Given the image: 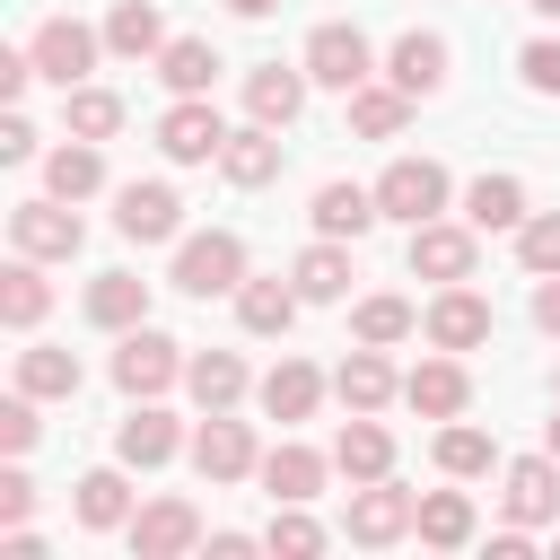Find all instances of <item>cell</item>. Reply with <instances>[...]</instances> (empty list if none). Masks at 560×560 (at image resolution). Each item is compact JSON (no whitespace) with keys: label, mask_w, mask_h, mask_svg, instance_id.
Here are the masks:
<instances>
[{"label":"cell","mask_w":560,"mask_h":560,"mask_svg":"<svg viewBox=\"0 0 560 560\" xmlns=\"http://www.w3.org/2000/svg\"><path fill=\"white\" fill-rule=\"evenodd\" d=\"M175 446H184V429H175V411H158V402H140V411L114 429V455H122V464H140V472H158Z\"/></svg>","instance_id":"22"},{"label":"cell","mask_w":560,"mask_h":560,"mask_svg":"<svg viewBox=\"0 0 560 560\" xmlns=\"http://www.w3.org/2000/svg\"><path fill=\"white\" fill-rule=\"evenodd\" d=\"M175 376H184V341H166L158 324H131L122 350H114V385H122L131 402H158Z\"/></svg>","instance_id":"2"},{"label":"cell","mask_w":560,"mask_h":560,"mask_svg":"<svg viewBox=\"0 0 560 560\" xmlns=\"http://www.w3.org/2000/svg\"><path fill=\"white\" fill-rule=\"evenodd\" d=\"M499 499H508V525H551V516H560V455H551V446H542V455H516Z\"/></svg>","instance_id":"12"},{"label":"cell","mask_w":560,"mask_h":560,"mask_svg":"<svg viewBox=\"0 0 560 560\" xmlns=\"http://www.w3.org/2000/svg\"><path fill=\"white\" fill-rule=\"evenodd\" d=\"M88 324H105V332L149 324V280H140V271H96V280H88Z\"/></svg>","instance_id":"20"},{"label":"cell","mask_w":560,"mask_h":560,"mask_svg":"<svg viewBox=\"0 0 560 560\" xmlns=\"http://www.w3.org/2000/svg\"><path fill=\"white\" fill-rule=\"evenodd\" d=\"M315 236H368L385 210H376V184H315Z\"/></svg>","instance_id":"19"},{"label":"cell","mask_w":560,"mask_h":560,"mask_svg":"<svg viewBox=\"0 0 560 560\" xmlns=\"http://www.w3.org/2000/svg\"><path fill=\"white\" fill-rule=\"evenodd\" d=\"M184 385H192L201 411H236L245 402V359L236 350H201V359H184Z\"/></svg>","instance_id":"25"},{"label":"cell","mask_w":560,"mask_h":560,"mask_svg":"<svg viewBox=\"0 0 560 560\" xmlns=\"http://www.w3.org/2000/svg\"><path fill=\"white\" fill-rule=\"evenodd\" d=\"M18 385H26L35 402H61V394H79V359L52 350V341H35V350H18Z\"/></svg>","instance_id":"37"},{"label":"cell","mask_w":560,"mask_h":560,"mask_svg":"<svg viewBox=\"0 0 560 560\" xmlns=\"http://www.w3.org/2000/svg\"><path fill=\"white\" fill-rule=\"evenodd\" d=\"M245 114L271 122V131H289V122L306 114V61H298V70H280V61L254 70V79H245Z\"/></svg>","instance_id":"18"},{"label":"cell","mask_w":560,"mask_h":560,"mask_svg":"<svg viewBox=\"0 0 560 560\" xmlns=\"http://www.w3.org/2000/svg\"><path fill=\"white\" fill-rule=\"evenodd\" d=\"M376 210L402 219V228L438 219V210H446V166H438V158H394V166L376 175Z\"/></svg>","instance_id":"3"},{"label":"cell","mask_w":560,"mask_h":560,"mask_svg":"<svg viewBox=\"0 0 560 560\" xmlns=\"http://www.w3.org/2000/svg\"><path fill=\"white\" fill-rule=\"evenodd\" d=\"M402 114H411V96H402L394 79H385V88H376V79H368V88H350V131H359V140H394V131H402Z\"/></svg>","instance_id":"34"},{"label":"cell","mask_w":560,"mask_h":560,"mask_svg":"<svg viewBox=\"0 0 560 560\" xmlns=\"http://www.w3.org/2000/svg\"><path fill=\"white\" fill-rule=\"evenodd\" d=\"M298 306H306V298H298V280H236V324H245V332H262V341H271V332H289V324H298Z\"/></svg>","instance_id":"24"},{"label":"cell","mask_w":560,"mask_h":560,"mask_svg":"<svg viewBox=\"0 0 560 560\" xmlns=\"http://www.w3.org/2000/svg\"><path fill=\"white\" fill-rule=\"evenodd\" d=\"M158 149H166L175 166H210V158L228 149V122H219V105H210V96H175V105L158 114Z\"/></svg>","instance_id":"6"},{"label":"cell","mask_w":560,"mask_h":560,"mask_svg":"<svg viewBox=\"0 0 560 560\" xmlns=\"http://www.w3.org/2000/svg\"><path fill=\"white\" fill-rule=\"evenodd\" d=\"M411 534H420L429 551H464V542H472V499H464V490H429L420 516H411Z\"/></svg>","instance_id":"30"},{"label":"cell","mask_w":560,"mask_h":560,"mask_svg":"<svg viewBox=\"0 0 560 560\" xmlns=\"http://www.w3.org/2000/svg\"><path fill=\"white\" fill-rule=\"evenodd\" d=\"M61 114H70V140H114L122 131V96L114 88H61Z\"/></svg>","instance_id":"38"},{"label":"cell","mask_w":560,"mask_h":560,"mask_svg":"<svg viewBox=\"0 0 560 560\" xmlns=\"http://www.w3.org/2000/svg\"><path fill=\"white\" fill-rule=\"evenodd\" d=\"M26 79H35V52H0V96H9V105L26 96Z\"/></svg>","instance_id":"47"},{"label":"cell","mask_w":560,"mask_h":560,"mask_svg":"<svg viewBox=\"0 0 560 560\" xmlns=\"http://www.w3.org/2000/svg\"><path fill=\"white\" fill-rule=\"evenodd\" d=\"M516 262H525L534 280L560 271V210H525V228H516Z\"/></svg>","instance_id":"41"},{"label":"cell","mask_w":560,"mask_h":560,"mask_svg":"<svg viewBox=\"0 0 560 560\" xmlns=\"http://www.w3.org/2000/svg\"><path fill=\"white\" fill-rule=\"evenodd\" d=\"M236 280H245V236L201 228V236L175 245V289H184V298H228Z\"/></svg>","instance_id":"1"},{"label":"cell","mask_w":560,"mask_h":560,"mask_svg":"<svg viewBox=\"0 0 560 560\" xmlns=\"http://www.w3.org/2000/svg\"><path fill=\"white\" fill-rule=\"evenodd\" d=\"M0 158H9V166H18V158H35V122H26L18 105H9V122H0Z\"/></svg>","instance_id":"46"},{"label":"cell","mask_w":560,"mask_h":560,"mask_svg":"<svg viewBox=\"0 0 560 560\" xmlns=\"http://www.w3.org/2000/svg\"><path fill=\"white\" fill-rule=\"evenodd\" d=\"M472 236H481L472 219H464V228L420 219V228H411V271H420V280H472V254H481Z\"/></svg>","instance_id":"13"},{"label":"cell","mask_w":560,"mask_h":560,"mask_svg":"<svg viewBox=\"0 0 560 560\" xmlns=\"http://www.w3.org/2000/svg\"><path fill=\"white\" fill-rule=\"evenodd\" d=\"M192 464H201V481H245V472H262L254 429H245V420H228V411H210V420L192 429Z\"/></svg>","instance_id":"10"},{"label":"cell","mask_w":560,"mask_h":560,"mask_svg":"<svg viewBox=\"0 0 560 560\" xmlns=\"http://www.w3.org/2000/svg\"><path fill=\"white\" fill-rule=\"evenodd\" d=\"M368 70H376V52H368V35L359 26H341V18H324L315 35H306V79L315 88H368Z\"/></svg>","instance_id":"5"},{"label":"cell","mask_w":560,"mask_h":560,"mask_svg":"<svg viewBox=\"0 0 560 560\" xmlns=\"http://www.w3.org/2000/svg\"><path fill=\"white\" fill-rule=\"evenodd\" d=\"M44 184H52L61 201H88V192H105V158H96V140H70V149H52V158H44Z\"/></svg>","instance_id":"35"},{"label":"cell","mask_w":560,"mask_h":560,"mask_svg":"<svg viewBox=\"0 0 560 560\" xmlns=\"http://www.w3.org/2000/svg\"><path fill=\"white\" fill-rule=\"evenodd\" d=\"M534 324H542V332H551V341H560V271H551V280H542V289H534Z\"/></svg>","instance_id":"48"},{"label":"cell","mask_w":560,"mask_h":560,"mask_svg":"<svg viewBox=\"0 0 560 560\" xmlns=\"http://www.w3.org/2000/svg\"><path fill=\"white\" fill-rule=\"evenodd\" d=\"M114 228H122L131 245H166V236H184V201H175V184H122V192H114Z\"/></svg>","instance_id":"9"},{"label":"cell","mask_w":560,"mask_h":560,"mask_svg":"<svg viewBox=\"0 0 560 560\" xmlns=\"http://www.w3.org/2000/svg\"><path fill=\"white\" fill-rule=\"evenodd\" d=\"M332 394H341L350 411H385V402L402 394V376L385 368V350H376V341H359V350L341 359V376H332Z\"/></svg>","instance_id":"21"},{"label":"cell","mask_w":560,"mask_h":560,"mask_svg":"<svg viewBox=\"0 0 560 560\" xmlns=\"http://www.w3.org/2000/svg\"><path fill=\"white\" fill-rule=\"evenodd\" d=\"M464 219H472V228H525V184H516V175H472Z\"/></svg>","instance_id":"36"},{"label":"cell","mask_w":560,"mask_h":560,"mask_svg":"<svg viewBox=\"0 0 560 560\" xmlns=\"http://www.w3.org/2000/svg\"><path fill=\"white\" fill-rule=\"evenodd\" d=\"M516 70H525L534 96H560V35H534V44L516 52Z\"/></svg>","instance_id":"43"},{"label":"cell","mask_w":560,"mask_h":560,"mask_svg":"<svg viewBox=\"0 0 560 560\" xmlns=\"http://www.w3.org/2000/svg\"><path fill=\"white\" fill-rule=\"evenodd\" d=\"M228 9H236V18H271L280 0H228Z\"/></svg>","instance_id":"49"},{"label":"cell","mask_w":560,"mask_h":560,"mask_svg":"<svg viewBox=\"0 0 560 560\" xmlns=\"http://www.w3.org/2000/svg\"><path fill=\"white\" fill-rule=\"evenodd\" d=\"M262 542H271V551H289V560H306V551H324V525L306 516V499H280V516L262 525Z\"/></svg>","instance_id":"42"},{"label":"cell","mask_w":560,"mask_h":560,"mask_svg":"<svg viewBox=\"0 0 560 560\" xmlns=\"http://www.w3.org/2000/svg\"><path fill=\"white\" fill-rule=\"evenodd\" d=\"M96 44H105V35H88L79 18H44L26 52H35V79H52V88H79V79L96 70Z\"/></svg>","instance_id":"8"},{"label":"cell","mask_w":560,"mask_h":560,"mask_svg":"<svg viewBox=\"0 0 560 560\" xmlns=\"http://www.w3.org/2000/svg\"><path fill=\"white\" fill-rule=\"evenodd\" d=\"M402 402H411L420 420H455V411L472 402V376L455 368V350H446V359H420V368L402 376Z\"/></svg>","instance_id":"15"},{"label":"cell","mask_w":560,"mask_h":560,"mask_svg":"<svg viewBox=\"0 0 560 560\" xmlns=\"http://www.w3.org/2000/svg\"><path fill=\"white\" fill-rule=\"evenodd\" d=\"M35 429H44V420H35V394L18 385V394L0 402V446H9V455H26V446H35Z\"/></svg>","instance_id":"44"},{"label":"cell","mask_w":560,"mask_h":560,"mask_svg":"<svg viewBox=\"0 0 560 560\" xmlns=\"http://www.w3.org/2000/svg\"><path fill=\"white\" fill-rule=\"evenodd\" d=\"M490 464H499L490 429H472V420H446V429H438V472H446V481H481Z\"/></svg>","instance_id":"33"},{"label":"cell","mask_w":560,"mask_h":560,"mask_svg":"<svg viewBox=\"0 0 560 560\" xmlns=\"http://www.w3.org/2000/svg\"><path fill=\"white\" fill-rule=\"evenodd\" d=\"M385 79L402 88V96H438L446 88V35H394V52H385Z\"/></svg>","instance_id":"16"},{"label":"cell","mask_w":560,"mask_h":560,"mask_svg":"<svg viewBox=\"0 0 560 560\" xmlns=\"http://www.w3.org/2000/svg\"><path fill=\"white\" fill-rule=\"evenodd\" d=\"M411 516H420V499H411V490H394V481H359V490H350L341 534H350V542H368V551H385V542H402V534H411Z\"/></svg>","instance_id":"7"},{"label":"cell","mask_w":560,"mask_h":560,"mask_svg":"<svg viewBox=\"0 0 560 560\" xmlns=\"http://www.w3.org/2000/svg\"><path fill=\"white\" fill-rule=\"evenodd\" d=\"M289 280H298V298H306V306H332V298L350 289V254H341V236L306 245V254L289 262Z\"/></svg>","instance_id":"27"},{"label":"cell","mask_w":560,"mask_h":560,"mask_svg":"<svg viewBox=\"0 0 560 560\" xmlns=\"http://www.w3.org/2000/svg\"><path fill=\"white\" fill-rule=\"evenodd\" d=\"M9 236H18V254H35V262H70V254L88 245V228H79V210H70L61 192L18 201V210H9Z\"/></svg>","instance_id":"4"},{"label":"cell","mask_w":560,"mask_h":560,"mask_svg":"<svg viewBox=\"0 0 560 560\" xmlns=\"http://www.w3.org/2000/svg\"><path fill=\"white\" fill-rule=\"evenodd\" d=\"M324 472H332V464H324L315 446H298V438L262 455V490H271V499H315V490H324Z\"/></svg>","instance_id":"29"},{"label":"cell","mask_w":560,"mask_h":560,"mask_svg":"<svg viewBox=\"0 0 560 560\" xmlns=\"http://www.w3.org/2000/svg\"><path fill=\"white\" fill-rule=\"evenodd\" d=\"M350 332H359V341H376V350H394V341H411V332H420V315H411V298H359Z\"/></svg>","instance_id":"40"},{"label":"cell","mask_w":560,"mask_h":560,"mask_svg":"<svg viewBox=\"0 0 560 560\" xmlns=\"http://www.w3.org/2000/svg\"><path fill=\"white\" fill-rule=\"evenodd\" d=\"M219 175H228V184H245V192H254V184H271V175H280V131H271V122H245V131H228V149H219Z\"/></svg>","instance_id":"23"},{"label":"cell","mask_w":560,"mask_h":560,"mask_svg":"<svg viewBox=\"0 0 560 560\" xmlns=\"http://www.w3.org/2000/svg\"><path fill=\"white\" fill-rule=\"evenodd\" d=\"M158 79H166L175 96H210V79H219V52H210V35H175V44L158 52Z\"/></svg>","instance_id":"31"},{"label":"cell","mask_w":560,"mask_h":560,"mask_svg":"<svg viewBox=\"0 0 560 560\" xmlns=\"http://www.w3.org/2000/svg\"><path fill=\"white\" fill-rule=\"evenodd\" d=\"M44 306H52L44 271H35V254H18V262L0 271V324H9V332H35V324H44Z\"/></svg>","instance_id":"28"},{"label":"cell","mask_w":560,"mask_h":560,"mask_svg":"<svg viewBox=\"0 0 560 560\" xmlns=\"http://www.w3.org/2000/svg\"><path fill=\"white\" fill-rule=\"evenodd\" d=\"M332 472H350V481H385L394 472V438H385L376 411H350V429L332 438Z\"/></svg>","instance_id":"17"},{"label":"cell","mask_w":560,"mask_h":560,"mask_svg":"<svg viewBox=\"0 0 560 560\" xmlns=\"http://www.w3.org/2000/svg\"><path fill=\"white\" fill-rule=\"evenodd\" d=\"M525 9H534V18H560V0H525Z\"/></svg>","instance_id":"50"},{"label":"cell","mask_w":560,"mask_h":560,"mask_svg":"<svg viewBox=\"0 0 560 560\" xmlns=\"http://www.w3.org/2000/svg\"><path fill=\"white\" fill-rule=\"evenodd\" d=\"M26 508H35V481L9 464V472H0V525H26Z\"/></svg>","instance_id":"45"},{"label":"cell","mask_w":560,"mask_h":560,"mask_svg":"<svg viewBox=\"0 0 560 560\" xmlns=\"http://www.w3.org/2000/svg\"><path fill=\"white\" fill-rule=\"evenodd\" d=\"M315 402H324V376H315L306 359H280V368L262 376V411H271V420H306Z\"/></svg>","instance_id":"32"},{"label":"cell","mask_w":560,"mask_h":560,"mask_svg":"<svg viewBox=\"0 0 560 560\" xmlns=\"http://www.w3.org/2000/svg\"><path fill=\"white\" fill-rule=\"evenodd\" d=\"M122 534H131V551H140V560H184V551L201 542V516H192V499H149Z\"/></svg>","instance_id":"11"},{"label":"cell","mask_w":560,"mask_h":560,"mask_svg":"<svg viewBox=\"0 0 560 560\" xmlns=\"http://www.w3.org/2000/svg\"><path fill=\"white\" fill-rule=\"evenodd\" d=\"M105 52H122V61H158V52H166L158 9H149V0H114V18H105Z\"/></svg>","instance_id":"26"},{"label":"cell","mask_w":560,"mask_h":560,"mask_svg":"<svg viewBox=\"0 0 560 560\" xmlns=\"http://www.w3.org/2000/svg\"><path fill=\"white\" fill-rule=\"evenodd\" d=\"M542 446H551V455H560V420H551V429H542Z\"/></svg>","instance_id":"51"},{"label":"cell","mask_w":560,"mask_h":560,"mask_svg":"<svg viewBox=\"0 0 560 560\" xmlns=\"http://www.w3.org/2000/svg\"><path fill=\"white\" fill-rule=\"evenodd\" d=\"M79 525H88V534L131 525V481H122V472H88V481H79Z\"/></svg>","instance_id":"39"},{"label":"cell","mask_w":560,"mask_h":560,"mask_svg":"<svg viewBox=\"0 0 560 560\" xmlns=\"http://www.w3.org/2000/svg\"><path fill=\"white\" fill-rule=\"evenodd\" d=\"M420 332H429L438 350H481V341H490V298H472L464 280H446V298L420 315Z\"/></svg>","instance_id":"14"}]
</instances>
